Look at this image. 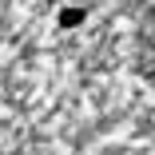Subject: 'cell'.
<instances>
[{
  "instance_id": "obj_1",
  "label": "cell",
  "mask_w": 155,
  "mask_h": 155,
  "mask_svg": "<svg viewBox=\"0 0 155 155\" xmlns=\"http://www.w3.org/2000/svg\"><path fill=\"white\" fill-rule=\"evenodd\" d=\"M80 20H84V12H76V8L60 12V24H68V28H72V24H80Z\"/></svg>"
}]
</instances>
